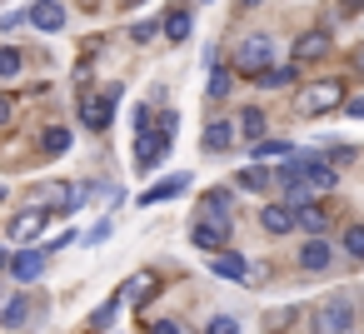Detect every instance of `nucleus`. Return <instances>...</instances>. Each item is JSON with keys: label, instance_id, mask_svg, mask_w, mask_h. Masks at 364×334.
<instances>
[{"label": "nucleus", "instance_id": "obj_1", "mask_svg": "<svg viewBox=\"0 0 364 334\" xmlns=\"http://www.w3.org/2000/svg\"><path fill=\"white\" fill-rule=\"evenodd\" d=\"M175 125H180L175 110H165L155 130H140V140H135V165H140V170H155V165L165 160V150H170V140H175Z\"/></svg>", "mask_w": 364, "mask_h": 334}, {"label": "nucleus", "instance_id": "obj_2", "mask_svg": "<svg viewBox=\"0 0 364 334\" xmlns=\"http://www.w3.org/2000/svg\"><path fill=\"white\" fill-rule=\"evenodd\" d=\"M120 95H125V85H105L100 95H80V125H90V130H105L110 120H115V105H120Z\"/></svg>", "mask_w": 364, "mask_h": 334}, {"label": "nucleus", "instance_id": "obj_3", "mask_svg": "<svg viewBox=\"0 0 364 334\" xmlns=\"http://www.w3.org/2000/svg\"><path fill=\"white\" fill-rule=\"evenodd\" d=\"M269 65H274V45H269L264 36H250V41L235 45V70H240V75H255V80H259Z\"/></svg>", "mask_w": 364, "mask_h": 334}, {"label": "nucleus", "instance_id": "obj_4", "mask_svg": "<svg viewBox=\"0 0 364 334\" xmlns=\"http://www.w3.org/2000/svg\"><path fill=\"white\" fill-rule=\"evenodd\" d=\"M299 115H324V110H339L344 105V85L339 80H314V85H304L299 90Z\"/></svg>", "mask_w": 364, "mask_h": 334}, {"label": "nucleus", "instance_id": "obj_5", "mask_svg": "<svg viewBox=\"0 0 364 334\" xmlns=\"http://www.w3.org/2000/svg\"><path fill=\"white\" fill-rule=\"evenodd\" d=\"M314 334H354V304H349L344 294L324 299V304L314 309Z\"/></svg>", "mask_w": 364, "mask_h": 334}, {"label": "nucleus", "instance_id": "obj_6", "mask_svg": "<svg viewBox=\"0 0 364 334\" xmlns=\"http://www.w3.org/2000/svg\"><path fill=\"white\" fill-rule=\"evenodd\" d=\"M294 160H299V175H304L314 190H334V180H339V175H334V165H324L319 155H294Z\"/></svg>", "mask_w": 364, "mask_h": 334}, {"label": "nucleus", "instance_id": "obj_7", "mask_svg": "<svg viewBox=\"0 0 364 334\" xmlns=\"http://www.w3.org/2000/svg\"><path fill=\"white\" fill-rule=\"evenodd\" d=\"M259 225H264L269 235H289V230L299 225V210H294V205H264V210H259Z\"/></svg>", "mask_w": 364, "mask_h": 334}, {"label": "nucleus", "instance_id": "obj_8", "mask_svg": "<svg viewBox=\"0 0 364 334\" xmlns=\"http://www.w3.org/2000/svg\"><path fill=\"white\" fill-rule=\"evenodd\" d=\"M190 244H200L205 254H220V249L230 244V230H225V225H210V220H200V225L190 230Z\"/></svg>", "mask_w": 364, "mask_h": 334}, {"label": "nucleus", "instance_id": "obj_9", "mask_svg": "<svg viewBox=\"0 0 364 334\" xmlns=\"http://www.w3.org/2000/svg\"><path fill=\"white\" fill-rule=\"evenodd\" d=\"M190 31H195L190 6H175V11L165 16V41H170V45H185V41H190Z\"/></svg>", "mask_w": 364, "mask_h": 334}, {"label": "nucleus", "instance_id": "obj_10", "mask_svg": "<svg viewBox=\"0 0 364 334\" xmlns=\"http://www.w3.org/2000/svg\"><path fill=\"white\" fill-rule=\"evenodd\" d=\"M200 220L230 230V195H225V190H205V200H200Z\"/></svg>", "mask_w": 364, "mask_h": 334}, {"label": "nucleus", "instance_id": "obj_11", "mask_svg": "<svg viewBox=\"0 0 364 334\" xmlns=\"http://www.w3.org/2000/svg\"><path fill=\"white\" fill-rule=\"evenodd\" d=\"M46 230V210H21L16 220H11V239L16 244H26V239H36Z\"/></svg>", "mask_w": 364, "mask_h": 334}, {"label": "nucleus", "instance_id": "obj_12", "mask_svg": "<svg viewBox=\"0 0 364 334\" xmlns=\"http://www.w3.org/2000/svg\"><path fill=\"white\" fill-rule=\"evenodd\" d=\"M31 26L46 31V36H55V31L65 26V6H55V0H41V6L31 11Z\"/></svg>", "mask_w": 364, "mask_h": 334}, {"label": "nucleus", "instance_id": "obj_13", "mask_svg": "<svg viewBox=\"0 0 364 334\" xmlns=\"http://www.w3.org/2000/svg\"><path fill=\"white\" fill-rule=\"evenodd\" d=\"M324 55H329V36L324 31H309V36L294 41V60H324Z\"/></svg>", "mask_w": 364, "mask_h": 334}, {"label": "nucleus", "instance_id": "obj_14", "mask_svg": "<svg viewBox=\"0 0 364 334\" xmlns=\"http://www.w3.org/2000/svg\"><path fill=\"white\" fill-rule=\"evenodd\" d=\"M185 185H190V175H170V180L150 185V190L140 195V205H160V200H175V195H185Z\"/></svg>", "mask_w": 364, "mask_h": 334}, {"label": "nucleus", "instance_id": "obj_15", "mask_svg": "<svg viewBox=\"0 0 364 334\" xmlns=\"http://www.w3.org/2000/svg\"><path fill=\"white\" fill-rule=\"evenodd\" d=\"M210 264H215V274H220V279H250V264H245L235 249H220Z\"/></svg>", "mask_w": 364, "mask_h": 334}, {"label": "nucleus", "instance_id": "obj_16", "mask_svg": "<svg viewBox=\"0 0 364 334\" xmlns=\"http://www.w3.org/2000/svg\"><path fill=\"white\" fill-rule=\"evenodd\" d=\"M329 259H334V249H329L324 239H309V244L299 249V264H304V269H329Z\"/></svg>", "mask_w": 364, "mask_h": 334}, {"label": "nucleus", "instance_id": "obj_17", "mask_svg": "<svg viewBox=\"0 0 364 334\" xmlns=\"http://www.w3.org/2000/svg\"><path fill=\"white\" fill-rule=\"evenodd\" d=\"M11 269H16V279H21V284H31V279H36V274L46 269V254L26 249V254H16V259H11Z\"/></svg>", "mask_w": 364, "mask_h": 334}, {"label": "nucleus", "instance_id": "obj_18", "mask_svg": "<svg viewBox=\"0 0 364 334\" xmlns=\"http://www.w3.org/2000/svg\"><path fill=\"white\" fill-rule=\"evenodd\" d=\"M235 145V125L230 120H210V130H205V150H230Z\"/></svg>", "mask_w": 364, "mask_h": 334}, {"label": "nucleus", "instance_id": "obj_19", "mask_svg": "<svg viewBox=\"0 0 364 334\" xmlns=\"http://www.w3.org/2000/svg\"><path fill=\"white\" fill-rule=\"evenodd\" d=\"M240 135L245 140H264V110H255V105L240 110Z\"/></svg>", "mask_w": 364, "mask_h": 334}, {"label": "nucleus", "instance_id": "obj_20", "mask_svg": "<svg viewBox=\"0 0 364 334\" xmlns=\"http://www.w3.org/2000/svg\"><path fill=\"white\" fill-rule=\"evenodd\" d=\"M41 145H46V155H65L70 150V125H50L41 135Z\"/></svg>", "mask_w": 364, "mask_h": 334}, {"label": "nucleus", "instance_id": "obj_21", "mask_svg": "<svg viewBox=\"0 0 364 334\" xmlns=\"http://www.w3.org/2000/svg\"><path fill=\"white\" fill-rule=\"evenodd\" d=\"M324 225H329V215H324V205H314V200H309V205H299V230H309V235H319Z\"/></svg>", "mask_w": 364, "mask_h": 334}, {"label": "nucleus", "instance_id": "obj_22", "mask_svg": "<svg viewBox=\"0 0 364 334\" xmlns=\"http://www.w3.org/2000/svg\"><path fill=\"white\" fill-rule=\"evenodd\" d=\"M294 75H299L294 65H269V70L259 75V85H264V90H279V85H294Z\"/></svg>", "mask_w": 364, "mask_h": 334}, {"label": "nucleus", "instance_id": "obj_23", "mask_svg": "<svg viewBox=\"0 0 364 334\" xmlns=\"http://www.w3.org/2000/svg\"><path fill=\"white\" fill-rule=\"evenodd\" d=\"M294 150L284 140H255V160H289Z\"/></svg>", "mask_w": 364, "mask_h": 334}, {"label": "nucleus", "instance_id": "obj_24", "mask_svg": "<svg viewBox=\"0 0 364 334\" xmlns=\"http://www.w3.org/2000/svg\"><path fill=\"white\" fill-rule=\"evenodd\" d=\"M26 314H31V304H26V299H11L6 309H0V324H6V329H21Z\"/></svg>", "mask_w": 364, "mask_h": 334}, {"label": "nucleus", "instance_id": "obj_25", "mask_svg": "<svg viewBox=\"0 0 364 334\" xmlns=\"http://www.w3.org/2000/svg\"><path fill=\"white\" fill-rule=\"evenodd\" d=\"M145 294H155V279H150V274H135V279H125V289H120V299H145Z\"/></svg>", "mask_w": 364, "mask_h": 334}, {"label": "nucleus", "instance_id": "obj_26", "mask_svg": "<svg viewBox=\"0 0 364 334\" xmlns=\"http://www.w3.org/2000/svg\"><path fill=\"white\" fill-rule=\"evenodd\" d=\"M120 304H125V299H120V294H110V299L90 314V324H95V329H110V319H115V309H120Z\"/></svg>", "mask_w": 364, "mask_h": 334}, {"label": "nucleus", "instance_id": "obj_27", "mask_svg": "<svg viewBox=\"0 0 364 334\" xmlns=\"http://www.w3.org/2000/svg\"><path fill=\"white\" fill-rule=\"evenodd\" d=\"M11 75H21V50L0 45V80H11Z\"/></svg>", "mask_w": 364, "mask_h": 334}, {"label": "nucleus", "instance_id": "obj_28", "mask_svg": "<svg viewBox=\"0 0 364 334\" xmlns=\"http://www.w3.org/2000/svg\"><path fill=\"white\" fill-rule=\"evenodd\" d=\"M344 249H349L354 259H364V225H349V230H344Z\"/></svg>", "mask_w": 364, "mask_h": 334}, {"label": "nucleus", "instance_id": "obj_29", "mask_svg": "<svg viewBox=\"0 0 364 334\" xmlns=\"http://www.w3.org/2000/svg\"><path fill=\"white\" fill-rule=\"evenodd\" d=\"M230 95V70H210V100H225Z\"/></svg>", "mask_w": 364, "mask_h": 334}, {"label": "nucleus", "instance_id": "obj_30", "mask_svg": "<svg viewBox=\"0 0 364 334\" xmlns=\"http://www.w3.org/2000/svg\"><path fill=\"white\" fill-rule=\"evenodd\" d=\"M205 334H240V324H235L230 314H215V319L205 324Z\"/></svg>", "mask_w": 364, "mask_h": 334}, {"label": "nucleus", "instance_id": "obj_31", "mask_svg": "<svg viewBox=\"0 0 364 334\" xmlns=\"http://www.w3.org/2000/svg\"><path fill=\"white\" fill-rule=\"evenodd\" d=\"M155 31H160L155 21H140V26H130V41H135V45H145V41H155Z\"/></svg>", "mask_w": 364, "mask_h": 334}, {"label": "nucleus", "instance_id": "obj_32", "mask_svg": "<svg viewBox=\"0 0 364 334\" xmlns=\"http://www.w3.org/2000/svg\"><path fill=\"white\" fill-rule=\"evenodd\" d=\"M240 185L245 190H264V170H240Z\"/></svg>", "mask_w": 364, "mask_h": 334}, {"label": "nucleus", "instance_id": "obj_33", "mask_svg": "<svg viewBox=\"0 0 364 334\" xmlns=\"http://www.w3.org/2000/svg\"><path fill=\"white\" fill-rule=\"evenodd\" d=\"M110 230H115V225H110V220H100V225L85 235V244H100V239H110Z\"/></svg>", "mask_w": 364, "mask_h": 334}, {"label": "nucleus", "instance_id": "obj_34", "mask_svg": "<svg viewBox=\"0 0 364 334\" xmlns=\"http://www.w3.org/2000/svg\"><path fill=\"white\" fill-rule=\"evenodd\" d=\"M11 115H16V105H11L6 95H0V130H6V125H11Z\"/></svg>", "mask_w": 364, "mask_h": 334}, {"label": "nucleus", "instance_id": "obj_35", "mask_svg": "<svg viewBox=\"0 0 364 334\" xmlns=\"http://www.w3.org/2000/svg\"><path fill=\"white\" fill-rule=\"evenodd\" d=\"M150 334H180V324H175V319H160V324H155Z\"/></svg>", "mask_w": 364, "mask_h": 334}, {"label": "nucleus", "instance_id": "obj_36", "mask_svg": "<svg viewBox=\"0 0 364 334\" xmlns=\"http://www.w3.org/2000/svg\"><path fill=\"white\" fill-rule=\"evenodd\" d=\"M339 6H344V16H359V11H364V0H339Z\"/></svg>", "mask_w": 364, "mask_h": 334}, {"label": "nucleus", "instance_id": "obj_37", "mask_svg": "<svg viewBox=\"0 0 364 334\" xmlns=\"http://www.w3.org/2000/svg\"><path fill=\"white\" fill-rule=\"evenodd\" d=\"M349 115H359V120H364V100H349Z\"/></svg>", "mask_w": 364, "mask_h": 334}, {"label": "nucleus", "instance_id": "obj_38", "mask_svg": "<svg viewBox=\"0 0 364 334\" xmlns=\"http://www.w3.org/2000/svg\"><path fill=\"white\" fill-rule=\"evenodd\" d=\"M354 65H359V70H364V50H359V60H354Z\"/></svg>", "mask_w": 364, "mask_h": 334}, {"label": "nucleus", "instance_id": "obj_39", "mask_svg": "<svg viewBox=\"0 0 364 334\" xmlns=\"http://www.w3.org/2000/svg\"><path fill=\"white\" fill-rule=\"evenodd\" d=\"M120 6H140V0H120Z\"/></svg>", "mask_w": 364, "mask_h": 334}, {"label": "nucleus", "instance_id": "obj_40", "mask_svg": "<svg viewBox=\"0 0 364 334\" xmlns=\"http://www.w3.org/2000/svg\"><path fill=\"white\" fill-rule=\"evenodd\" d=\"M245 6H259V0H245Z\"/></svg>", "mask_w": 364, "mask_h": 334}, {"label": "nucleus", "instance_id": "obj_41", "mask_svg": "<svg viewBox=\"0 0 364 334\" xmlns=\"http://www.w3.org/2000/svg\"><path fill=\"white\" fill-rule=\"evenodd\" d=\"M0 264H6V254H0Z\"/></svg>", "mask_w": 364, "mask_h": 334}, {"label": "nucleus", "instance_id": "obj_42", "mask_svg": "<svg viewBox=\"0 0 364 334\" xmlns=\"http://www.w3.org/2000/svg\"><path fill=\"white\" fill-rule=\"evenodd\" d=\"M0 195H6V190H0Z\"/></svg>", "mask_w": 364, "mask_h": 334}]
</instances>
